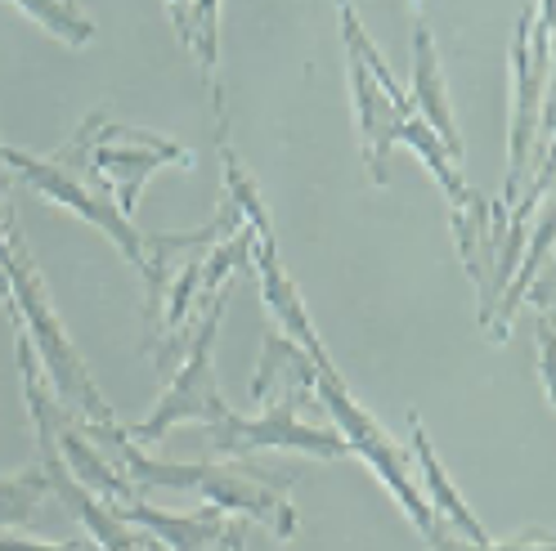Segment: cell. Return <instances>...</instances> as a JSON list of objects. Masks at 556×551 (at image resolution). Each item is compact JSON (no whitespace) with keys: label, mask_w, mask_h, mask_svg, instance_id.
Masks as SVG:
<instances>
[{"label":"cell","mask_w":556,"mask_h":551,"mask_svg":"<svg viewBox=\"0 0 556 551\" xmlns=\"http://www.w3.org/2000/svg\"><path fill=\"white\" fill-rule=\"evenodd\" d=\"M23 14L37 18V23H46V27H54L67 46H86V41L94 37V23H90L81 10H73V5H46V10H41V5H23Z\"/></svg>","instance_id":"16"},{"label":"cell","mask_w":556,"mask_h":551,"mask_svg":"<svg viewBox=\"0 0 556 551\" xmlns=\"http://www.w3.org/2000/svg\"><path fill=\"white\" fill-rule=\"evenodd\" d=\"M341 27H345V50H351V86H355V113H359V134H364V157L372 170V184H387V153L400 140V130L408 117H417L413 108L391 103V94L377 86L372 67L364 63V31L355 10H341Z\"/></svg>","instance_id":"9"},{"label":"cell","mask_w":556,"mask_h":551,"mask_svg":"<svg viewBox=\"0 0 556 551\" xmlns=\"http://www.w3.org/2000/svg\"><path fill=\"white\" fill-rule=\"evenodd\" d=\"M0 170H5V176L14 170V180H23L27 189H37L50 202H59V206H67V212L86 216L90 225H99L122 247V256L130 265L144 269V238H139V229L117 212V202H113L109 189L90 184L86 176H77V170H67V166H59L50 157H31V153H18L10 144H0Z\"/></svg>","instance_id":"8"},{"label":"cell","mask_w":556,"mask_h":551,"mask_svg":"<svg viewBox=\"0 0 556 551\" xmlns=\"http://www.w3.org/2000/svg\"><path fill=\"white\" fill-rule=\"evenodd\" d=\"M229 305V287H216L206 296V315L198 323V336L189 346V359L185 368L176 372V382L166 386V395L157 399V408L149 412L144 422L135 426H122L130 444H157L176 422H202V426H216L229 418V403L216 386V359H212V346H216V328H220V315Z\"/></svg>","instance_id":"7"},{"label":"cell","mask_w":556,"mask_h":551,"mask_svg":"<svg viewBox=\"0 0 556 551\" xmlns=\"http://www.w3.org/2000/svg\"><path fill=\"white\" fill-rule=\"evenodd\" d=\"M315 390V363L305 359V350L296 341L269 332L265 336V359L252 382L256 399H269V408L261 418H238L229 412L225 422L206 426V444L216 453H225L229 462H242L256 449H305V453H324V458H341L351 453L337 431H319V426H301L296 408L305 403V395Z\"/></svg>","instance_id":"3"},{"label":"cell","mask_w":556,"mask_h":551,"mask_svg":"<svg viewBox=\"0 0 556 551\" xmlns=\"http://www.w3.org/2000/svg\"><path fill=\"white\" fill-rule=\"evenodd\" d=\"M552 10L530 5L520 14V31L511 46V63H516V121H511V176H507V193L503 202L511 206L526 184L534 180V170L552 157L547 134H552V113L543 117L547 103V67H552Z\"/></svg>","instance_id":"6"},{"label":"cell","mask_w":556,"mask_h":551,"mask_svg":"<svg viewBox=\"0 0 556 551\" xmlns=\"http://www.w3.org/2000/svg\"><path fill=\"white\" fill-rule=\"evenodd\" d=\"M252 252H256V265H261V292H265V300L274 305V315L292 328V336H296V346L305 350V359L315 363V390H319V395H324V403L332 408V418H337V435H341L345 444H351V453L368 458V466L381 475V485H387V489L395 494V502L408 511V521H413L417 529H422V538H427V542H435V538H440V525H435V515H431V507H427L422 489L413 485L404 449H400V444H395L387 431L377 426L372 412H364L351 395H345V382L337 376L332 359L324 355L319 332L309 328V315H305V305H301V296H296L292 279L283 273V265H278L274 238H256Z\"/></svg>","instance_id":"1"},{"label":"cell","mask_w":556,"mask_h":551,"mask_svg":"<svg viewBox=\"0 0 556 551\" xmlns=\"http://www.w3.org/2000/svg\"><path fill=\"white\" fill-rule=\"evenodd\" d=\"M166 14H170V23L185 31V46L198 50L202 81H206V94H212V108H216V117H225V94H220V73H216V23H220V10L216 5H198V10L170 5Z\"/></svg>","instance_id":"13"},{"label":"cell","mask_w":556,"mask_h":551,"mask_svg":"<svg viewBox=\"0 0 556 551\" xmlns=\"http://www.w3.org/2000/svg\"><path fill=\"white\" fill-rule=\"evenodd\" d=\"M50 162L77 170V176H86L99 189H109L117 212L130 220L139 206V193H144V180L153 170L157 166H193V153L180 140L113 121L109 108H90L86 121L73 130V140L50 153Z\"/></svg>","instance_id":"5"},{"label":"cell","mask_w":556,"mask_h":551,"mask_svg":"<svg viewBox=\"0 0 556 551\" xmlns=\"http://www.w3.org/2000/svg\"><path fill=\"white\" fill-rule=\"evenodd\" d=\"M431 551H552V538H534V542H463V538H448L440 529Z\"/></svg>","instance_id":"17"},{"label":"cell","mask_w":556,"mask_h":551,"mask_svg":"<svg viewBox=\"0 0 556 551\" xmlns=\"http://www.w3.org/2000/svg\"><path fill=\"white\" fill-rule=\"evenodd\" d=\"M547 247H552V216H543L539 220V229H534V238L520 252H526V265H520V273L507 283V292H503V300H498V309H494V319H490V332L494 341H503L507 336V323H511V315H516V305H520V296L530 292V283H534V273H539V265H543V256H547Z\"/></svg>","instance_id":"14"},{"label":"cell","mask_w":556,"mask_h":551,"mask_svg":"<svg viewBox=\"0 0 556 551\" xmlns=\"http://www.w3.org/2000/svg\"><path fill=\"white\" fill-rule=\"evenodd\" d=\"M90 439L103 449L117 471H126L135 485H153V489H198L220 515L225 511H248L252 521L269 525L274 538H292L296 534V511L288 502V489L296 485V475L288 471H256L248 462H198V466H180V462H157L149 453H139L126 439L122 426H90Z\"/></svg>","instance_id":"2"},{"label":"cell","mask_w":556,"mask_h":551,"mask_svg":"<svg viewBox=\"0 0 556 551\" xmlns=\"http://www.w3.org/2000/svg\"><path fill=\"white\" fill-rule=\"evenodd\" d=\"M113 515L122 525H149L157 538H166L176 551H202L206 542H216L225 534V515L216 507H206L198 515H166V511H149V507L130 502V507H117Z\"/></svg>","instance_id":"12"},{"label":"cell","mask_w":556,"mask_h":551,"mask_svg":"<svg viewBox=\"0 0 556 551\" xmlns=\"http://www.w3.org/2000/svg\"><path fill=\"white\" fill-rule=\"evenodd\" d=\"M0 551H103L94 538H67V542H27V538H0Z\"/></svg>","instance_id":"18"},{"label":"cell","mask_w":556,"mask_h":551,"mask_svg":"<svg viewBox=\"0 0 556 551\" xmlns=\"http://www.w3.org/2000/svg\"><path fill=\"white\" fill-rule=\"evenodd\" d=\"M0 184H5V170H0ZM0 300L14 315V323H23L31 350H41V363L50 368V382L63 395V403L90 418L94 426H117L113 422V408L103 403L99 386L90 382V372L81 368L73 341L59 328L50 296H46V279L31 265L27 247H23V233L14 225V206H5V193H0Z\"/></svg>","instance_id":"4"},{"label":"cell","mask_w":556,"mask_h":551,"mask_svg":"<svg viewBox=\"0 0 556 551\" xmlns=\"http://www.w3.org/2000/svg\"><path fill=\"white\" fill-rule=\"evenodd\" d=\"M46 494H50V479H46L41 466H31V471H23V475L0 479V529L31 521V511L46 502Z\"/></svg>","instance_id":"15"},{"label":"cell","mask_w":556,"mask_h":551,"mask_svg":"<svg viewBox=\"0 0 556 551\" xmlns=\"http://www.w3.org/2000/svg\"><path fill=\"white\" fill-rule=\"evenodd\" d=\"M417 18V31H413V108L427 117V126L435 130V140H444V153L448 162L458 166L463 157V140H458V126H454V113H448V94H444V77H440V59H435V41H431V31L422 23V10H413Z\"/></svg>","instance_id":"10"},{"label":"cell","mask_w":556,"mask_h":551,"mask_svg":"<svg viewBox=\"0 0 556 551\" xmlns=\"http://www.w3.org/2000/svg\"><path fill=\"white\" fill-rule=\"evenodd\" d=\"M539 368H543V390L552 399V315H539Z\"/></svg>","instance_id":"19"},{"label":"cell","mask_w":556,"mask_h":551,"mask_svg":"<svg viewBox=\"0 0 556 551\" xmlns=\"http://www.w3.org/2000/svg\"><path fill=\"white\" fill-rule=\"evenodd\" d=\"M408 426H413V453H417V471H422V479H427V507H431V515H444L448 525H458L463 529V542H490L484 538V525L476 521V515L467 511V502H463V494L448 485V475H444V466H440V458L431 453V444H427V431H422V422L417 418H408Z\"/></svg>","instance_id":"11"}]
</instances>
